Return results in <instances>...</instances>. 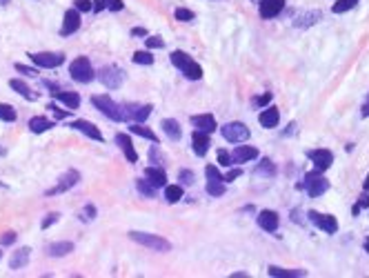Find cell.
<instances>
[{"label": "cell", "instance_id": "obj_1", "mask_svg": "<svg viewBox=\"0 0 369 278\" xmlns=\"http://www.w3.org/2000/svg\"><path fill=\"white\" fill-rule=\"evenodd\" d=\"M92 105H94L96 109H100V112H103L107 118H112V121H116V123L129 121V114H127V109H124L123 105L114 103V98H112V96H107V94L92 96Z\"/></svg>", "mask_w": 369, "mask_h": 278}, {"label": "cell", "instance_id": "obj_2", "mask_svg": "<svg viewBox=\"0 0 369 278\" xmlns=\"http://www.w3.org/2000/svg\"><path fill=\"white\" fill-rule=\"evenodd\" d=\"M171 62H174V65L183 71L185 78H189V80H200V78H203V67L191 58V56H187L185 51H180V49L171 51Z\"/></svg>", "mask_w": 369, "mask_h": 278}, {"label": "cell", "instance_id": "obj_3", "mask_svg": "<svg viewBox=\"0 0 369 278\" xmlns=\"http://www.w3.org/2000/svg\"><path fill=\"white\" fill-rule=\"evenodd\" d=\"M129 238L133 243L142 247H149L151 252H169L171 249V243L162 236H156V234H147V232H129Z\"/></svg>", "mask_w": 369, "mask_h": 278}, {"label": "cell", "instance_id": "obj_4", "mask_svg": "<svg viewBox=\"0 0 369 278\" xmlns=\"http://www.w3.org/2000/svg\"><path fill=\"white\" fill-rule=\"evenodd\" d=\"M303 180H305V183H303L305 191H307V194L311 196V198H318V196H323L325 191L329 189V180L325 178V176H323V171H318V169L307 171Z\"/></svg>", "mask_w": 369, "mask_h": 278}, {"label": "cell", "instance_id": "obj_5", "mask_svg": "<svg viewBox=\"0 0 369 278\" xmlns=\"http://www.w3.org/2000/svg\"><path fill=\"white\" fill-rule=\"evenodd\" d=\"M69 74L76 83H92V80L96 78V71H94V67H92V62H89L87 56H78V58L71 62Z\"/></svg>", "mask_w": 369, "mask_h": 278}, {"label": "cell", "instance_id": "obj_6", "mask_svg": "<svg viewBox=\"0 0 369 278\" xmlns=\"http://www.w3.org/2000/svg\"><path fill=\"white\" fill-rule=\"evenodd\" d=\"M96 78H98L107 89H118L124 83V71L121 67L107 65V67H100V69L96 71Z\"/></svg>", "mask_w": 369, "mask_h": 278}, {"label": "cell", "instance_id": "obj_7", "mask_svg": "<svg viewBox=\"0 0 369 278\" xmlns=\"http://www.w3.org/2000/svg\"><path fill=\"white\" fill-rule=\"evenodd\" d=\"M220 134H223L225 140H227V142H234V145L249 140V127H247L245 123H238V121L223 125V127H220Z\"/></svg>", "mask_w": 369, "mask_h": 278}, {"label": "cell", "instance_id": "obj_8", "mask_svg": "<svg viewBox=\"0 0 369 278\" xmlns=\"http://www.w3.org/2000/svg\"><path fill=\"white\" fill-rule=\"evenodd\" d=\"M307 220H309V223H314L316 227H318L320 232H325V234H336L338 232V220L334 218L332 214H320V212H316V209H309Z\"/></svg>", "mask_w": 369, "mask_h": 278}, {"label": "cell", "instance_id": "obj_9", "mask_svg": "<svg viewBox=\"0 0 369 278\" xmlns=\"http://www.w3.org/2000/svg\"><path fill=\"white\" fill-rule=\"evenodd\" d=\"M31 62L36 67H42V69H56L65 62V54H58V51H40V54H29Z\"/></svg>", "mask_w": 369, "mask_h": 278}, {"label": "cell", "instance_id": "obj_10", "mask_svg": "<svg viewBox=\"0 0 369 278\" xmlns=\"http://www.w3.org/2000/svg\"><path fill=\"white\" fill-rule=\"evenodd\" d=\"M80 180V174L76 169H69L65 171V174L58 178V185L51 187V189H47V196H58V194H65V191H69L74 185H78Z\"/></svg>", "mask_w": 369, "mask_h": 278}, {"label": "cell", "instance_id": "obj_11", "mask_svg": "<svg viewBox=\"0 0 369 278\" xmlns=\"http://www.w3.org/2000/svg\"><path fill=\"white\" fill-rule=\"evenodd\" d=\"M307 158L314 162V167L318 171H325L334 165V154L329 149H309L307 151Z\"/></svg>", "mask_w": 369, "mask_h": 278}, {"label": "cell", "instance_id": "obj_12", "mask_svg": "<svg viewBox=\"0 0 369 278\" xmlns=\"http://www.w3.org/2000/svg\"><path fill=\"white\" fill-rule=\"evenodd\" d=\"M285 9V0H258V13L265 20H271Z\"/></svg>", "mask_w": 369, "mask_h": 278}, {"label": "cell", "instance_id": "obj_13", "mask_svg": "<svg viewBox=\"0 0 369 278\" xmlns=\"http://www.w3.org/2000/svg\"><path fill=\"white\" fill-rule=\"evenodd\" d=\"M80 29V11L78 9H67L65 18H62V27H60V36H71Z\"/></svg>", "mask_w": 369, "mask_h": 278}, {"label": "cell", "instance_id": "obj_14", "mask_svg": "<svg viewBox=\"0 0 369 278\" xmlns=\"http://www.w3.org/2000/svg\"><path fill=\"white\" fill-rule=\"evenodd\" d=\"M258 123H260V127H265V129L278 127V123H280V109L274 107V105H267V107L260 112V116H258Z\"/></svg>", "mask_w": 369, "mask_h": 278}, {"label": "cell", "instance_id": "obj_15", "mask_svg": "<svg viewBox=\"0 0 369 278\" xmlns=\"http://www.w3.org/2000/svg\"><path fill=\"white\" fill-rule=\"evenodd\" d=\"M256 223H258V227H260V229L274 234L276 229H278V223H280V220H278V214L276 212H271V209H262V212L256 216Z\"/></svg>", "mask_w": 369, "mask_h": 278}, {"label": "cell", "instance_id": "obj_16", "mask_svg": "<svg viewBox=\"0 0 369 278\" xmlns=\"http://www.w3.org/2000/svg\"><path fill=\"white\" fill-rule=\"evenodd\" d=\"M71 129H76V132H83L85 136H89L92 140H98V142H103V134H100V129L96 127V125H92L89 121H83V118H78V121H74L69 125Z\"/></svg>", "mask_w": 369, "mask_h": 278}, {"label": "cell", "instance_id": "obj_17", "mask_svg": "<svg viewBox=\"0 0 369 278\" xmlns=\"http://www.w3.org/2000/svg\"><path fill=\"white\" fill-rule=\"evenodd\" d=\"M253 158H258V149L251 147V145H241V142H238V147L232 151V160L238 162V165L253 160Z\"/></svg>", "mask_w": 369, "mask_h": 278}, {"label": "cell", "instance_id": "obj_18", "mask_svg": "<svg viewBox=\"0 0 369 278\" xmlns=\"http://www.w3.org/2000/svg\"><path fill=\"white\" fill-rule=\"evenodd\" d=\"M191 125H194L198 132H205V134H214L218 129V123L212 114H200V116H194L191 118Z\"/></svg>", "mask_w": 369, "mask_h": 278}, {"label": "cell", "instance_id": "obj_19", "mask_svg": "<svg viewBox=\"0 0 369 278\" xmlns=\"http://www.w3.org/2000/svg\"><path fill=\"white\" fill-rule=\"evenodd\" d=\"M191 145H194L196 156H200V158H203V156L209 151V145H212V140H209V134L198 132V129H196V132H194V136H191Z\"/></svg>", "mask_w": 369, "mask_h": 278}, {"label": "cell", "instance_id": "obj_20", "mask_svg": "<svg viewBox=\"0 0 369 278\" xmlns=\"http://www.w3.org/2000/svg\"><path fill=\"white\" fill-rule=\"evenodd\" d=\"M116 145L123 149V154L129 162H138V154H136V149H133V142L127 134H116Z\"/></svg>", "mask_w": 369, "mask_h": 278}, {"label": "cell", "instance_id": "obj_21", "mask_svg": "<svg viewBox=\"0 0 369 278\" xmlns=\"http://www.w3.org/2000/svg\"><path fill=\"white\" fill-rule=\"evenodd\" d=\"M274 176H276V165L271 158H262L253 167V178H274Z\"/></svg>", "mask_w": 369, "mask_h": 278}, {"label": "cell", "instance_id": "obj_22", "mask_svg": "<svg viewBox=\"0 0 369 278\" xmlns=\"http://www.w3.org/2000/svg\"><path fill=\"white\" fill-rule=\"evenodd\" d=\"M145 178L149 180L154 187H165L167 185V174H165V169L162 167H158V165H151V167H147L145 169Z\"/></svg>", "mask_w": 369, "mask_h": 278}, {"label": "cell", "instance_id": "obj_23", "mask_svg": "<svg viewBox=\"0 0 369 278\" xmlns=\"http://www.w3.org/2000/svg\"><path fill=\"white\" fill-rule=\"evenodd\" d=\"M323 18V11L320 9H311V11H305L300 18L294 20V27H300V29H307V27H314L316 22Z\"/></svg>", "mask_w": 369, "mask_h": 278}, {"label": "cell", "instance_id": "obj_24", "mask_svg": "<svg viewBox=\"0 0 369 278\" xmlns=\"http://www.w3.org/2000/svg\"><path fill=\"white\" fill-rule=\"evenodd\" d=\"M162 132H165L167 138L174 142H178L180 138H183V129H180L178 121H174V118H165V121H162Z\"/></svg>", "mask_w": 369, "mask_h": 278}, {"label": "cell", "instance_id": "obj_25", "mask_svg": "<svg viewBox=\"0 0 369 278\" xmlns=\"http://www.w3.org/2000/svg\"><path fill=\"white\" fill-rule=\"evenodd\" d=\"M267 274H269L271 278H303V276H307V272L305 270H285V267L271 265L269 270H267Z\"/></svg>", "mask_w": 369, "mask_h": 278}, {"label": "cell", "instance_id": "obj_26", "mask_svg": "<svg viewBox=\"0 0 369 278\" xmlns=\"http://www.w3.org/2000/svg\"><path fill=\"white\" fill-rule=\"evenodd\" d=\"M74 252V243L69 241H58V243H51L49 247H47V254H49L51 258H60V256H67V254Z\"/></svg>", "mask_w": 369, "mask_h": 278}, {"label": "cell", "instance_id": "obj_27", "mask_svg": "<svg viewBox=\"0 0 369 278\" xmlns=\"http://www.w3.org/2000/svg\"><path fill=\"white\" fill-rule=\"evenodd\" d=\"M29 254H31L29 247H20L18 252H13V256L9 258V267H11V270H20V267H25L27 263H29Z\"/></svg>", "mask_w": 369, "mask_h": 278}, {"label": "cell", "instance_id": "obj_28", "mask_svg": "<svg viewBox=\"0 0 369 278\" xmlns=\"http://www.w3.org/2000/svg\"><path fill=\"white\" fill-rule=\"evenodd\" d=\"M151 105H138V107H131V109H127V114H129V121H133V123H142V121H147L149 118V114H151Z\"/></svg>", "mask_w": 369, "mask_h": 278}, {"label": "cell", "instance_id": "obj_29", "mask_svg": "<svg viewBox=\"0 0 369 278\" xmlns=\"http://www.w3.org/2000/svg\"><path fill=\"white\" fill-rule=\"evenodd\" d=\"M9 87H11L16 94L25 96L27 100H36V98H38V94H36V92H31V87H29V85H25V83H22V80H18V78L9 80Z\"/></svg>", "mask_w": 369, "mask_h": 278}, {"label": "cell", "instance_id": "obj_30", "mask_svg": "<svg viewBox=\"0 0 369 278\" xmlns=\"http://www.w3.org/2000/svg\"><path fill=\"white\" fill-rule=\"evenodd\" d=\"M129 129H131V134H136V136L147 138V140H151V142H154V145H158V136H156L154 132H151L149 127H145V125H142V123H133Z\"/></svg>", "mask_w": 369, "mask_h": 278}, {"label": "cell", "instance_id": "obj_31", "mask_svg": "<svg viewBox=\"0 0 369 278\" xmlns=\"http://www.w3.org/2000/svg\"><path fill=\"white\" fill-rule=\"evenodd\" d=\"M54 96L60 100V103H65L69 109H76V107L80 105V96L74 94V92H62V89H58V92H56Z\"/></svg>", "mask_w": 369, "mask_h": 278}, {"label": "cell", "instance_id": "obj_32", "mask_svg": "<svg viewBox=\"0 0 369 278\" xmlns=\"http://www.w3.org/2000/svg\"><path fill=\"white\" fill-rule=\"evenodd\" d=\"M51 127H54V123L47 121V118H42V116H33L29 121V129L33 134H45V132H49Z\"/></svg>", "mask_w": 369, "mask_h": 278}, {"label": "cell", "instance_id": "obj_33", "mask_svg": "<svg viewBox=\"0 0 369 278\" xmlns=\"http://www.w3.org/2000/svg\"><path fill=\"white\" fill-rule=\"evenodd\" d=\"M183 198V187L180 185H165V200L167 203H178Z\"/></svg>", "mask_w": 369, "mask_h": 278}, {"label": "cell", "instance_id": "obj_34", "mask_svg": "<svg viewBox=\"0 0 369 278\" xmlns=\"http://www.w3.org/2000/svg\"><path fill=\"white\" fill-rule=\"evenodd\" d=\"M227 187H225V180H207V194L214 196V198H220L225 196Z\"/></svg>", "mask_w": 369, "mask_h": 278}, {"label": "cell", "instance_id": "obj_35", "mask_svg": "<svg viewBox=\"0 0 369 278\" xmlns=\"http://www.w3.org/2000/svg\"><path fill=\"white\" fill-rule=\"evenodd\" d=\"M136 187H138V191H140L145 198H154L156 196V187L149 183V180H145V178H138L136 180Z\"/></svg>", "mask_w": 369, "mask_h": 278}, {"label": "cell", "instance_id": "obj_36", "mask_svg": "<svg viewBox=\"0 0 369 278\" xmlns=\"http://www.w3.org/2000/svg\"><path fill=\"white\" fill-rule=\"evenodd\" d=\"M16 118H18V114H16V109H13L11 105L0 103V121H4V123H13Z\"/></svg>", "mask_w": 369, "mask_h": 278}, {"label": "cell", "instance_id": "obj_37", "mask_svg": "<svg viewBox=\"0 0 369 278\" xmlns=\"http://www.w3.org/2000/svg\"><path fill=\"white\" fill-rule=\"evenodd\" d=\"M356 4H358V0H338V2H334L332 11L334 13H345V11H349V9H354Z\"/></svg>", "mask_w": 369, "mask_h": 278}, {"label": "cell", "instance_id": "obj_38", "mask_svg": "<svg viewBox=\"0 0 369 278\" xmlns=\"http://www.w3.org/2000/svg\"><path fill=\"white\" fill-rule=\"evenodd\" d=\"M131 58H133V62H138V65H154V56H151V51H136Z\"/></svg>", "mask_w": 369, "mask_h": 278}, {"label": "cell", "instance_id": "obj_39", "mask_svg": "<svg viewBox=\"0 0 369 278\" xmlns=\"http://www.w3.org/2000/svg\"><path fill=\"white\" fill-rule=\"evenodd\" d=\"M174 16H176V20H180V22H189V20H194V18H196V13L191 11V9L178 7V9L174 11Z\"/></svg>", "mask_w": 369, "mask_h": 278}, {"label": "cell", "instance_id": "obj_40", "mask_svg": "<svg viewBox=\"0 0 369 278\" xmlns=\"http://www.w3.org/2000/svg\"><path fill=\"white\" fill-rule=\"evenodd\" d=\"M271 98H274V96H271V92H265L262 96H256V98L251 100V105H253V107H258V109H260V107H267V105L271 103Z\"/></svg>", "mask_w": 369, "mask_h": 278}, {"label": "cell", "instance_id": "obj_41", "mask_svg": "<svg viewBox=\"0 0 369 278\" xmlns=\"http://www.w3.org/2000/svg\"><path fill=\"white\" fill-rule=\"evenodd\" d=\"M145 45H147V49H162V47H165V40H162L160 36H147Z\"/></svg>", "mask_w": 369, "mask_h": 278}, {"label": "cell", "instance_id": "obj_42", "mask_svg": "<svg viewBox=\"0 0 369 278\" xmlns=\"http://www.w3.org/2000/svg\"><path fill=\"white\" fill-rule=\"evenodd\" d=\"M205 176H207V180H225V176L220 174V169L216 165H207V167H205Z\"/></svg>", "mask_w": 369, "mask_h": 278}, {"label": "cell", "instance_id": "obj_43", "mask_svg": "<svg viewBox=\"0 0 369 278\" xmlns=\"http://www.w3.org/2000/svg\"><path fill=\"white\" fill-rule=\"evenodd\" d=\"M216 158H218V162H220V165H223V167H229V165H234V160H232V154H229L227 149H218V156H216Z\"/></svg>", "mask_w": 369, "mask_h": 278}, {"label": "cell", "instance_id": "obj_44", "mask_svg": "<svg viewBox=\"0 0 369 278\" xmlns=\"http://www.w3.org/2000/svg\"><path fill=\"white\" fill-rule=\"evenodd\" d=\"M178 180H180V183H185V185H191V183H194V171H191V169H180L178 171Z\"/></svg>", "mask_w": 369, "mask_h": 278}, {"label": "cell", "instance_id": "obj_45", "mask_svg": "<svg viewBox=\"0 0 369 278\" xmlns=\"http://www.w3.org/2000/svg\"><path fill=\"white\" fill-rule=\"evenodd\" d=\"M16 71H20V74H25V76H31V78H36V76H38V69H33V67H25V65H20V62H16Z\"/></svg>", "mask_w": 369, "mask_h": 278}, {"label": "cell", "instance_id": "obj_46", "mask_svg": "<svg viewBox=\"0 0 369 278\" xmlns=\"http://www.w3.org/2000/svg\"><path fill=\"white\" fill-rule=\"evenodd\" d=\"M16 243V232H4L0 236V245H13Z\"/></svg>", "mask_w": 369, "mask_h": 278}, {"label": "cell", "instance_id": "obj_47", "mask_svg": "<svg viewBox=\"0 0 369 278\" xmlns=\"http://www.w3.org/2000/svg\"><path fill=\"white\" fill-rule=\"evenodd\" d=\"M241 176H243V169H241V167H238V169H229L227 174H225V183H234V180L241 178Z\"/></svg>", "mask_w": 369, "mask_h": 278}, {"label": "cell", "instance_id": "obj_48", "mask_svg": "<svg viewBox=\"0 0 369 278\" xmlns=\"http://www.w3.org/2000/svg\"><path fill=\"white\" fill-rule=\"evenodd\" d=\"M96 214H98V212H96V205H92V203L85 205V209H83V218H85V220L96 218Z\"/></svg>", "mask_w": 369, "mask_h": 278}, {"label": "cell", "instance_id": "obj_49", "mask_svg": "<svg viewBox=\"0 0 369 278\" xmlns=\"http://www.w3.org/2000/svg\"><path fill=\"white\" fill-rule=\"evenodd\" d=\"M149 160L154 162V165H158V167H160L162 158H160V151H158V147H156V145H154V147H151V149H149Z\"/></svg>", "mask_w": 369, "mask_h": 278}, {"label": "cell", "instance_id": "obj_50", "mask_svg": "<svg viewBox=\"0 0 369 278\" xmlns=\"http://www.w3.org/2000/svg\"><path fill=\"white\" fill-rule=\"evenodd\" d=\"M58 218H60V214H56V212H54V214H49V216H47L45 220H42V225H40V227H42V229L51 227V225H54V223H56V220H58Z\"/></svg>", "mask_w": 369, "mask_h": 278}, {"label": "cell", "instance_id": "obj_51", "mask_svg": "<svg viewBox=\"0 0 369 278\" xmlns=\"http://www.w3.org/2000/svg\"><path fill=\"white\" fill-rule=\"evenodd\" d=\"M76 9L78 11H92V0H76Z\"/></svg>", "mask_w": 369, "mask_h": 278}, {"label": "cell", "instance_id": "obj_52", "mask_svg": "<svg viewBox=\"0 0 369 278\" xmlns=\"http://www.w3.org/2000/svg\"><path fill=\"white\" fill-rule=\"evenodd\" d=\"M105 2H107V9H112V11H121L124 7L123 0H105Z\"/></svg>", "mask_w": 369, "mask_h": 278}, {"label": "cell", "instance_id": "obj_53", "mask_svg": "<svg viewBox=\"0 0 369 278\" xmlns=\"http://www.w3.org/2000/svg\"><path fill=\"white\" fill-rule=\"evenodd\" d=\"M92 9H96V11H103V9H107V2H105V0H94Z\"/></svg>", "mask_w": 369, "mask_h": 278}, {"label": "cell", "instance_id": "obj_54", "mask_svg": "<svg viewBox=\"0 0 369 278\" xmlns=\"http://www.w3.org/2000/svg\"><path fill=\"white\" fill-rule=\"evenodd\" d=\"M361 116H363V118H369V98H367V103H363V109H361Z\"/></svg>", "mask_w": 369, "mask_h": 278}, {"label": "cell", "instance_id": "obj_55", "mask_svg": "<svg viewBox=\"0 0 369 278\" xmlns=\"http://www.w3.org/2000/svg\"><path fill=\"white\" fill-rule=\"evenodd\" d=\"M49 109H54L56 116H58V118H67V116H69V112H60V109H56L54 105H49Z\"/></svg>", "mask_w": 369, "mask_h": 278}, {"label": "cell", "instance_id": "obj_56", "mask_svg": "<svg viewBox=\"0 0 369 278\" xmlns=\"http://www.w3.org/2000/svg\"><path fill=\"white\" fill-rule=\"evenodd\" d=\"M358 205L367 209V207H369V196H367V194H365V196H361V200H358Z\"/></svg>", "mask_w": 369, "mask_h": 278}, {"label": "cell", "instance_id": "obj_57", "mask_svg": "<svg viewBox=\"0 0 369 278\" xmlns=\"http://www.w3.org/2000/svg\"><path fill=\"white\" fill-rule=\"evenodd\" d=\"M131 36H147V31L142 27H136V29H131Z\"/></svg>", "mask_w": 369, "mask_h": 278}, {"label": "cell", "instance_id": "obj_58", "mask_svg": "<svg viewBox=\"0 0 369 278\" xmlns=\"http://www.w3.org/2000/svg\"><path fill=\"white\" fill-rule=\"evenodd\" d=\"M249 274L247 272H236V274H232V278H247Z\"/></svg>", "mask_w": 369, "mask_h": 278}, {"label": "cell", "instance_id": "obj_59", "mask_svg": "<svg viewBox=\"0 0 369 278\" xmlns=\"http://www.w3.org/2000/svg\"><path fill=\"white\" fill-rule=\"evenodd\" d=\"M365 191H369V176L365 178Z\"/></svg>", "mask_w": 369, "mask_h": 278}, {"label": "cell", "instance_id": "obj_60", "mask_svg": "<svg viewBox=\"0 0 369 278\" xmlns=\"http://www.w3.org/2000/svg\"><path fill=\"white\" fill-rule=\"evenodd\" d=\"M7 2H11V0H0V4H7Z\"/></svg>", "mask_w": 369, "mask_h": 278}, {"label": "cell", "instance_id": "obj_61", "mask_svg": "<svg viewBox=\"0 0 369 278\" xmlns=\"http://www.w3.org/2000/svg\"><path fill=\"white\" fill-rule=\"evenodd\" d=\"M0 256H2V252H0Z\"/></svg>", "mask_w": 369, "mask_h": 278}]
</instances>
